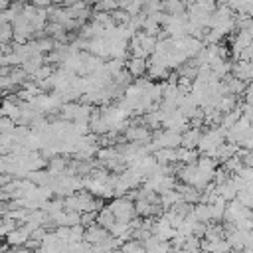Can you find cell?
Wrapping results in <instances>:
<instances>
[{
    "instance_id": "6da1fadb",
    "label": "cell",
    "mask_w": 253,
    "mask_h": 253,
    "mask_svg": "<svg viewBox=\"0 0 253 253\" xmlns=\"http://www.w3.org/2000/svg\"><path fill=\"white\" fill-rule=\"evenodd\" d=\"M107 208L111 210V213L115 215L117 221H125V223H128V221L136 215V213H134V202L128 200L126 196H115Z\"/></svg>"
},
{
    "instance_id": "7a4b0ae2",
    "label": "cell",
    "mask_w": 253,
    "mask_h": 253,
    "mask_svg": "<svg viewBox=\"0 0 253 253\" xmlns=\"http://www.w3.org/2000/svg\"><path fill=\"white\" fill-rule=\"evenodd\" d=\"M109 235H111V233H109L105 227L97 225V223H93V225L85 227V231H83V239H85V243H89V245L101 243V241H105Z\"/></svg>"
},
{
    "instance_id": "3957f363",
    "label": "cell",
    "mask_w": 253,
    "mask_h": 253,
    "mask_svg": "<svg viewBox=\"0 0 253 253\" xmlns=\"http://www.w3.org/2000/svg\"><path fill=\"white\" fill-rule=\"evenodd\" d=\"M233 77L241 79L243 83H251V75H253V67H251V61H241L237 59L235 63H231V71H229Z\"/></svg>"
},
{
    "instance_id": "277c9868",
    "label": "cell",
    "mask_w": 253,
    "mask_h": 253,
    "mask_svg": "<svg viewBox=\"0 0 253 253\" xmlns=\"http://www.w3.org/2000/svg\"><path fill=\"white\" fill-rule=\"evenodd\" d=\"M125 138L130 140V142H136V144H142V142H148L150 138V130L148 126H126L125 130Z\"/></svg>"
},
{
    "instance_id": "5b68a950",
    "label": "cell",
    "mask_w": 253,
    "mask_h": 253,
    "mask_svg": "<svg viewBox=\"0 0 253 253\" xmlns=\"http://www.w3.org/2000/svg\"><path fill=\"white\" fill-rule=\"evenodd\" d=\"M125 69L130 77H142L146 75V59L144 57H128L125 59Z\"/></svg>"
},
{
    "instance_id": "8992f818",
    "label": "cell",
    "mask_w": 253,
    "mask_h": 253,
    "mask_svg": "<svg viewBox=\"0 0 253 253\" xmlns=\"http://www.w3.org/2000/svg\"><path fill=\"white\" fill-rule=\"evenodd\" d=\"M22 115V109H20V101H12V99H6L2 105H0V117H8L12 119L14 123L20 119Z\"/></svg>"
},
{
    "instance_id": "52a82bcc",
    "label": "cell",
    "mask_w": 253,
    "mask_h": 253,
    "mask_svg": "<svg viewBox=\"0 0 253 253\" xmlns=\"http://www.w3.org/2000/svg\"><path fill=\"white\" fill-rule=\"evenodd\" d=\"M202 136V130L200 126H188L184 132H182V140H180V146L184 148H196L198 140Z\"/></svg>"
},
{
    "instance_id": "ba28073f",
    "label": "cell",
    "mask_w": 253,
    "mask_h": 253,
    "mask_svg": "<svg viewBox=\"0 0 253 253\" xmlns=\"http://www.w3.org/2000/svg\"><path fill=\"white\" fill-rule=\"evenodd\" d=\"M28 237H30V233L24 227H16V229H12L10 233L4 235V239H6V243L10 247H22L28 241Z\"/></svg>"
},
{
    "instance_id": "9c48e42d",
    "label": "cell",
    "mask_w": 253,
    "mask_h": 253,
    "mask_svg": "<svg viewBox=\"0 0 253 253\" xmlns=\"http://www.w3.org/2000/svg\"><path fill=\"white\" fill-rule=\"evenodd\" d=\"M192 215L196 217V221H202V223H210L211 217H210V204L206 202H198L192 206Z\"/></svg>"
},
{
    "instance_id": "30bf717a",
    "label": "cell",
    "mask_w": 253,
    "mask_h": 253,
    "mask_svg": "<svg viewBox=\"0 0 253 253\" xmlns=\"http://www.w3.org/2000/svg\"><path fill=\"white\" fill-rule=\"evenodd\" d=\"M117 219H115V215L111 213V210L105 206V208H101L99 211H97V215H95V223L97 225H101V227H105L107 231L113 227V223H115Z\"/></svg>"
},
{
    "instance_id": "8fae6325",
    "label": "cell",
    "mask_w": 253,
    "mask_h": 253,
    "mask_svg": "<svg viewBox=\"0 0 253 253\" xmlns=\"http://www.w3.org/2000/svg\"><path fill=\"white\" fill-rule=\"evenodd\" d=\"M162 12L170 16L186 14V2L184 0H162Z\"/></svg>"
},
{
    "instance_id": "7c38bea8",
    "label": "cell",
    "mask_w": 253,
    "mask_h": 253,
    "mask_svg": "<svg viewBox=\"0 0 253 253\" xmlns=\"http://www.w3.org/2000/svg\"><path fill=\"white\" fill-rule=\"evenodd\" d=\"M154 160L156 164H172L176 160V148H158L154 150Z\"/></svg>"
},
{
    "instance_id": "4fadbf2b",
    "label": "cell",
    "mask_w": 253,
    "mask_h": 253,
    "mask_svg": "<svg viewBox=\"0 0 253 253\" xmlns=\"http://www.w3.org/2000/svg\"><path fill=\"white\" fill-rule=\"evenodd\" d=\"M227 6L233 14H245L251 16V0H227Z\"/></svg>"
},
{
    "instance_id": "5bb4252c",
    "label": "cell",
    "mask_w": 253,
    "mask_h": 253,
    "mask_svg": "<svg viewBox=\"0 0 253 253\" xmlns=\"http://www.w3.org/2000/svg\"><path fill=\"white\" fill-rule=\"evenodd\" d=\"M182 249L186 253H200L202 251V237H196V235H188Z\"/></svg>"
},
{
    "instance_id": "9a60e30c",
    "label": "cell",
    "mask_w": 253,
    "mask_h": 253,
    "mask_svg": "<svg viewBox=\"0 0 253 253\" xmlns=\"http://www.w3.org/2000/svg\"><path fill=\"white\" fill-rule=\"evenodd\" d=\"M16 126V123L8 117H0V134H6V132H12Z\"/></svg>"
},
{
    "instance_id": "2e32d148",
    "label": "cell",
    "mask_w": 253,
    "mask_h": 253,
    "mask_svg": "<svg viewBox=\"0 0 253 253\" xmlns=\"http://www.w3.org/2000/svg\"><path fill=\"white\" fill-rule=\"evenodd\" d=\"M117 8V0H99L97 2V10L101 12H113Z\"/></svg>"
},
{
    "instance_id": "e0dca14e",
    "label": "cell",
    "mask_w": 253,
    "mask_h": 253,
    "mask_svg": "<svg viewBox=\"0 0 253 253\" xmlns=\"http://www.w3.org/2000/svg\"><path fill=\"white\" fill-rule=\"evenodd\" d=\"M168 253H186V251H184L182 247H170V251H168Z\"/></svg>"
}]
</instances>
